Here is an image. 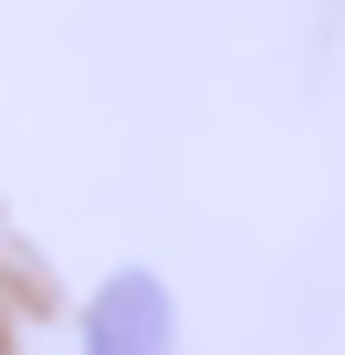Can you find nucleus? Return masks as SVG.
<instances>
[{"mask_svg": "<svg viewBox=\"0 0 345 355\" xmlns=\"http://www.w3.org/2000/svg\"><path fill=\"white\" fill-rule=\"evenodd\" d=\"M84 355H167V293L157 282H105V303L84 324Z\"/></svg>", "mask_w": 345, "mask_h": 355, "instance_id": "f257e3e1", "label": "nucleus"}]
</instances>
